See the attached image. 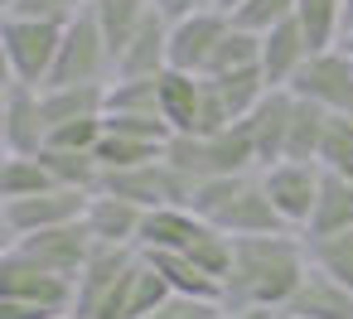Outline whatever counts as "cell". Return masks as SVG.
<instances>
[{
	"mask_svg": "<svg viewBox=\"0 0 353 319\" xmlns=\"http://www.w3.org/2000/svg\"><path fill=\"white\" fill-rule=\"evenodd\" d=\"M305 271H310V247L300 232L232 237V271L223 280V305L228 309H266L281 319V309L300 290Z\"/></svg>",
	"mask_w": 353,
	"mask_h": 319,
	"instance_id": "6da1fadb",
	"label": "cell"
},
{
	"mask_svg": "<svg viewBox=\"0 0 353 319\" xmlns=\"http://www.w3.org/2000/svg\"><path fill=\"white\" fill-rule=\"evenodd\" d=\"M199 218H208L213 227H223L228 237H271V232H290L281 223V213L271 208L266 189H261V169L252 174H223V179H203L194 189L189 203Z\"/></svg>",
	"mask_w": 353,
	"mask_h": 319,
	"instance_id": "7a4b0ae2",
	"label": "cell"
},
{
	"mask_svg": "<svg viewBox=\"0 0 353 319\" xmlns=\"http://www.w3.org/2000/svg\"><path fill=\"white\" fill-rule=\"evenodd\" d=\"M165 160L199 189L203 179H223V174H252L256 169V145H252V126L232 121L218 136H174L165 145Z\"/></svg>",
	"mask_w": 353,
	"mask_h": 319,
	"instance_id": "3957f363",
	"label": "cell"
},
{
	"mask_svg": "<svg viewBox=\"0 0 353 319\" xmlns=\"http://www.w3.org/2000/svg\"><path fill=\"white\" fill-rule=\"evenodd\" d=\"M59 44H63V25H44V20H15L6 15L0 25V54H6V68L15 83L30 88H49L54 63H59Z\"/></svg>",
	"mask_w": 353,
	"mask_h": 319,
	"instance_id": "277c9868",
	"label": "cell"
},
{
	"mask_svg": "<svg viewBox=\"0 0 353 319\" xmlns=\"http://www.w3.org/2000/svg\"><path fill=\"white\" fill-rule=\"evenodd\" d=\"M117 78V59L97 30V15L83 10L73 25H63V44H59V63L49 88H68V83H112Z\"/></svg>",
	"mask_w": 353,
	"mask_h": 319,
	"instance_id": "5b68a950",
	"label": "cell"
},
{
	"mask_svg": "<svg viewBox=\"0 0 353 319\" xmlns=\"http://www.w3.org/2000/svg\"><path fill=\"white\" fill-rule=\"evenodd\" d=\"M73 295H78V280H68V276L39 266V261L25 256L20 247H6V251H0V300H30V305L73 314Z\"/></svg>",
	"mask_w": 353,
	"mask_h": 319,
	"instance_id": "8992f818",
	"label": "cell"
},
{
	"mask_svg": "<svg viewBox=\"0 0 353 319\" xmlns=\"http://www.w3.org/2000/svg\"><path fill=\"white\" fill-rule=\"evenodd\" d=\"M261 189H266L271 208L281 213V223L305 237V227L314 218V203H319V189H324V169L305 165V160H281V165L261 169Z\"/></svg>",
	"mask_w": 353,
	"mask_h": 319,
	"instance_id": "52a82bcc",
	"label": "cell"
},
{
	"mask_svg": "<svg viewBox=\"0 0 353 319\" xmlns=\"http://www.w3.org/2000/svg\"><path fill=\"white\" fill-rule=\"evenodd\" d=\"M324 112H348L353 116V54L348 49H324L310 54V63L295 73V83L285 88Z\"/></svg>",
	"mask_w": 353,
	"mask_h": 319,
	"instance_id": "ba28073f",
	"label": "cell"
},
{
	"mask_svg": "<svg viewBox=\"0 0 353 319\" xmlns=\"http://www.w3.org/2000/svg\"><path fill=\"white\" fill-rule=\"evenodd\" d=\"M92 194H78V189H49V194H34V198H6L0 203V223H6L10 242L30 237V232H44V227H63V223H78L88 213Z\"/></svg>",
	"mask_w": 353,
	"mask_h": 319,
	"instance_id": "9c48e42d",
	"label": "cell"
},
{
	"mask_svg": "<svg viewBox=\"0 0 353 319\" xmlns=\"http://www.w3.org/2000/svg\"><path fill=\"white\" fill-rule=\"evenodd\" d=\"M228 30H232V15L218 10V6H208V10H199V15L170 25V68H179V73H199V78H203Z\"/></svg>",
	"mask_w": 353,
	"mask_h": 319,
	"instance_id": "30bf717a",
	"label": "cell"
},
{
	"mask_svg": "<svg viewBox=\"0 0 353 319\" xmlns=\"http://www.w3.org/2000/svg\"><path fill=\"white\" fill-rule=\"evenodd\" d=\"M6 247H20L25 256H34L39 266H49V271H59V276H68V280H78L83 266H88L92 251H97V242H92V232H88L83 218H78V223H63V227L30 232V237H20V242H6Z\"/></svg>",
	"mask_w": 353,
	"mask_h": 319,
	"instance_id": "8fae6325",
	"label": "cell"
},
{
	"mask_svg": "<svg viewBox=\"0 0 353 319\" xmlns=\"http://www.w3.org/2000/svg\"><path fill=\"white\" fill-rule=\"evenodd\" d=\"M0 141H6V155H39L49 141V121L39 107V88L30 83H6V97H0Z\"/></svg>",
	"mask_w": 353,
	"mask_h": 319,
	"instance_id": "7c38bea8",
	"label": "cell"
},
{
	"mask_svg": "<svg viewBox=\"0 0 353 319\" xmlns=\"http://www.w3.org/2000/svg\"><path fill=\"white\" fill-rule=\"evenodd\" d=\"M281 319H353V290L310 261V271H305L300 290L290 295V305L281 309Z\"/></svg>",
	"mask_w": 353,
	"mask_h": 319,
	"instance_id": "4fadbf2b",
	"label": "cell"
},
{
	"mask_svg": "<svg viewBox=\"0 0 353 319\" xmlns=\"http://www.w3.org/2000/svg\"><path fill=\"white\" fill-rule=\"evenodd\" d=\"M290 116H295V92H266V102L247 116L252 126V145H256V169H271L285 160L290 145Z\"/></svg>",
	"mask_w": 353,
	"mask_h": 319,
	"instance_id": "5bb4252c",
	"label": "cell"
},
{
	"mask_svg": "<svg viewBox=\"0 0 353 319\" xmlns=\"http://www.w3.org/2000/svg\"><path fill=\"white\" fill-rule=\"evenodd\" d=\"M83 223H88V232H92L97 247H136L141 242L145 208L131 203V198H117V194H92Z\"/></svg>",
	"mask_w": 353,
	"mask_h": 319,
	"instance_id": "9a60e30c",
	"label": "cell"
},
{
	"mask_svg": "<svg viewBox=\"0 0 353 319\" xmlns=\"http://www.w3.org/2000/svg\"><path fill=\"white\" fill-rule=\"evenodd\" d=\"M310 39H305V30L295 25V20H285V25H276L271 34H261V73H266V83H271V92H281V88H290L295 83V73L310 63Z\"/></svg>",
	"mask_w": 353,
	"mask_h": 319,
	"instance_id": "2e32d148",
	"label": "cell"
},
{
	"mask_svg": "<svg viewBox=\"0 0 353 319\" xmlns=\"http://www.w3.org/2000/svg\"><path fill=\"white\" fill-rule=\"evenodd\" d=\"M165 68H170V20L150 10V20L117 59V78H160Z\"/></svg>",
	"mask_w": 353,
	"mask_h": 319,
	"instance_id": "e0dca14e",
	"label": "cell"
},
{
	"mask_svg": "<svg viewBox=\"0 0 353 319\" xmlns=\"http://www.w3.org/2000/svg\"><path fill=\"white\" fill-rule=\"evenodd\" d=\"M199 102H203V78L199 73H179V68L160 73V116L170 121L174 136L199 131Z\"/></svg>",
	"mask_w": 353,
	"mask_h": 319,
	"instance_id": "ac0fdd59",
	"label": "cell"
},
{
	"mask_svg": "<svg viewBox=\"0 0 353 319\" xmlns=\"http://www.w3.org/2000/svg\"><path fill=\"white\" fill-rule=\"evenodd\" d=\"M44 121L49 131L63 121H83V116H107V83H68V88H44L39 92Z\"/></svg>",
	"mask_w": 353,
	"mask_h": 319,
	"instance_id": "d6986e66",
	"label": "cell"
},
{
	"mask_svg": "<svg viewBox=\"0 0 353 319\" xmlns=\"http://www.w3.org/2000/svg\"><path fill=\"white\" fill-rule=\"evenodd\" d=\"M199 227H203V218L194 213V208H150L145 213V223H141V251H184L194 237H199Z\"/></svg>",
	"mask_w": 353,
	"mask_h": 319,
	"instance_id": "ffe728a7",
	"label": "cell"
},
{
	"mask_svg": "<svg viewBox=\"0 0 353 319\" xmlns=\"http://www.w3.org/2000/svg\"><path fill=\"white\" fill-rule=\"evenodd\" d=\"M92 15H97V30H102V39H107V49H112V59H121V49L136 39V30L150 20V0H92L88 6Z\"/></svg>",
	"mask_w": 353,
	"mask_h": 319,
	"instance_id": "44dd1931",
	"label": "cell"
},
{
	"mask_svg": "<svg viewBox=\"0 0 353 319\" xmlns=\"http://www.w3.org/2000/svg\"><path fill=\"white\" fill-rule=\"evenodd\" d=\"M165 280L174 295H194V300H223V280H213L203 266H194L184 251H141Z\"/></svg>",
	"mask_w": 353,
	"mask_h": 319,
	"instance_id": "7402d4cb",
	"label": "cell"
},
{
	"mask_svg": "<svg viewBox=\"0 0 353 319\" xmlns=\"http://www.w3.org/2000/svg\"><path fill=\"white\" fill-rule=\"evenodd\" d=\"M334 232H353V179L343 174H324L314 218L305 227V237H334Z\"/></svg>",
	"mask_w": 353,
	"mask_h": 319,
	"instance_id": "603a6c76",
	"label": "cell"
},
{
	"mask_svg": "<svg viewBox=\"0 0 353 319\" xmlns=\"http://www.w3.org/2000/svg\"><path fill=\"white\" fill-rule=\"evenodd\" d=\"M39 160H44V169L54 174V184H59V189L97 194V189H102V179H107L102 160H97V155H88V150H54V145H44V150H39Z\"/></svg>",
	"mask_w": 353,
	"mask_h": 319,
	"instance_id": "cb8c5ba5",
	"label": "cell"
},
{
	"mask_svg": "<svg viewBox=\"0 0 353 319\" xmlns=\"http://www.w3.org/2000/svg\"><path fill=\"white\" fill-rule=\"evenodd\" d=\"M295 25L305 30L310 49H339L343 44V0H295Z\"/></svg>",
	"mask_w": 353,
	"mask_h": 319,
	"instance_id": "d4e9b609",
	"label": "cell"
},
{
	"mask_svg": "<svg viewBox=\"0 0 353 319\" xmlns=\"http://www.w3.org/2000/svg\"><path fill=\"white\" fill-rule=\"evenodd\" d=\"M59 189L54 174L44 169L39 155H6V165H0V203L6 198H34V194H49Z\"/></svg>",
	"mask_w": 353,
	"mask_h": 319,
	"instance_id": "484cf974",
	"label": "cell"
},
{
	"mask_svg": "<svg viewBox=\"0 0 353 319\" xmlns=\"http://www.w3.org/2000/svg\"><path fill=\"white\" fill-rule=\"evenodd\" d=\"M324 126H329V112L295 97V116H290V145H285V160H305V165H319V141H324Z\"/></svg>",
	"mask_w": 353,
	"mask_h": 319,
	"instance_id": "4316f807",
	"label": "cell"
},
{
	"mask_svg": "<svg viewBox=\"0 0 353 319\" xmlns=\"http://www.w3.org/2000/svg\"><path fill=\"white\" fill-rule=\"evenodd\" d=\"M213 88L223 92V102H228L232 121H247V116H252V112L266 102V92H271V83H266V73H261V68L223 73V78H213Z\"/></svg>",
	"mask_w": 353,
	"mask_h": 319,
	"instance_id": "83f0119b",
	"label": "cell"
},
{
	"mask_svg": "<svg viewBox=\"0 0 353 319\" xmlns=\"http://www.w3.org/2000/svg\"><path fill=\"white\" fill-rule=\"evenodd\" d=\"M242 68H261V34L232 25L223 34V44H218V54H213L203 78H223V73H242Z\"/></svg>",
	"mask_w": 353,
	"mask_h": 319,
	"instance_id": "f1b7e54d",
	"label": "cell"
},
{
	"mask_svg": "<svg viewBox=\"0 0 353 319\" xmlns=\"http://www.w3.org/2000/svg\"><path fill=\"white\" fill-rule=\"evenodd\" d=\"M319 169L353 179V116L348 112H329V126L319 141Z\"/></svg>",
	"mask_w": 353,
	"mask_h": 319,
	"instance_id": "f546056e",
	"label": "cell"
},
{
	"mask_svg": "<svg viewBox=\"0 0 353 319\" xmlns=\"http://www.w3.org/2000/svg\"><path fill=\"white\" fill-rule=\"evenodd\" d=\"M165 155V145H155V141H131V136H102V145H97V160H102V169L107 174H117V169H141V165H155Z\"/></svg>",
	"mask_w": 353,
	"mask_h": 319,
	"instance_id": "4dcf8cb0",
	"label": "cell"
},
{
	"mask_svg": "<svg viewBox=\"0 0 353 319\" xmlns=\"http://www.w3.org/2000/svg\"><path fill=\"white\" fill-rule=\"evenodd\" d=\"M305 247H310V261H314L324 276H334V280H343V285L353 290V232L305 237Z\"/></svg>",
	"mask_w": 353,
	"mask_h": 319,
	"instance_id": "1f68e13d",
	"label": "cell"
},
{
	"mask_svg": "<svg viewBox=\"0 0 353 319\" xmlns=\"http://www.w3.org/2000/svg\"><path fill=\"white\" fill-rule=\"evenodd\" d=\"M107 112H155L160 116V78H112Z\"/></svg>",
	"mask_w": 353,
	"mask_h": 319,
	"instance_id": "d6a6232c",
	"label": "cell"
},
{
	"mask_svg": "<svg viewBox=\"0 0 353 319\" xmlns=\"http://www.w3.org/2000/svg\"><path fill=\"white\" fill-rule=\"evenodd\" d=\"M228 15H232V25H242L252 34H271L276 25L295 20V0H242V6H232Z\"/></svg>",
	"mask_w": 353,
	"mask_h": 319,
	"instance_id": "836d02e7",
	"label": "cell"
},
{
	"mask_svg": "<svg viewBox=\"0 0 353 319\" xmlns=\"http://www.w3.org/2000/svg\"><path fill=\"white\" fill-rule=\"evenodd\" d=\"M107 131L112 136H131V141H155V145L174 141L170 121L155 116V112H107Z\"/></svg>",
	"mask_w": 353,
	"mask_h": 319,
	"instance_id": "e575fe53",
	"label": "cell"
},
{
	"mask_svg": "<svg viewBox=\"0 0 353 319\" xmlns=\"http://www.w3.org/2000/svg\"><path fill=\"white\" fill-rule=\"evenodd\" d=\"M102 136H107V116H83V121H63V126H54L44 145H54V150H88V155H97Z\"/></svg>",
	"mask_w": 353,
	"mask_h": 319,
	"instance_id": "d590c367",
	"label": "cell"
},
{
	"mask_svg": "<svg viewBox=\"0 0 353 319\" xmlns=\"http://www.w3.org/2000/svg\"><path fill=\"white\" fill-rule=\"evenodd\" d=\"M88 6L83 0H10L6 15L15 20H44V25H73Z\"/></svg>",
	"mask_w": 353,
	"mask_h": 319,
	"instance_id": "8d00e7d4",
	"label": "cell"
},
{
	"mask_svg": "<svg viewBox=\"0 0 353 319\" xmlns=\"http://www.w3.org/2000/svg\"><path fill=\"white\" fill-rule=\"evenodd\" d=\"M228 305L223 300H194V295H170L150 319H223Z\"/></svg>",
	"mask_w": 353,
	"mask_h": 319,
	"instance_id": "74e56055",
	"label": "cell"
},
{
	"mask_svg": "<svg viewBox=\"0 0 353 319\" xmlns=\"http://www.w3.org/2000/svg\"><path fill=\"white\" fill-rule=\"evenodd\" d=\"M150 6H155V15H165L170 25H179V20H189V15L218 6V0H150Z\"/></svg>",
	"mask_w": 353,
	"mask_h": 319,
	"instance_id": "f35d334b",
	"label": "cell"
},
{
	"mask_svg": "<svg viewBox=\"0 0 353 319\" xmlns=\"http://www.w3.org/2000/svg\"><path fill=\"white\" fill-rule=\"evenodd\" d=\"M0 319H59V309L30 305V300H0Z\"/></svg>",
	"mask_w": 353,
	"mask_h": 319,
	"instance_id": "ab89813d",
	"label": "cell"
},
{
	"mask_svg": "<svg viewBox=\"0 0 353 319\" xmlns=\"http://www.w3.org/2000/svg\"><path fill=\"white\" fill-rule=\"evenodd\" d=\"M343 34H353V0H343Z\"/></svg>",
	"mask_w": 353,
	"mask_h": 319,
	"instance_id": "60d3db41",
	"label": "cell"
},
{
	"mask_svg": "<svg viewBox=\"0 0 353 319\" xmlns=\"http://www.w3.org/2000/svg\"><path fill=\"white\" fill-rule=\"evenodd\" d=\"M232 6H242V0H218V10H232Z\"/></svg>",
	"mask_w": 353,
	"mask_h": 319,
	"instance_id": "b9f144b4",
	"label": "cell"
},
{
	"mask_svg": "<svg viewBox=\"0 0 353 319\" xmlns=\"http://www.w3.org/2000/svg\"><path fill=\"white\" fill-rule=\"evenodd\" d=\"M339 49H348V54H353V34H343V44H339Z\"/></svg>",
	"mask_w": 353,
	"mask_h": 319,
	"instance_id": "7bdbcfd3",
	"label": "cell"
},
{
	"mask_svg": "<svg viewBox=\"0 0 353 319\" xmlns=\"http://www.w3.org/2000/svg\"><path fill=\"white\" fill-rule=\"evenodd\" d=\"M59 319H73V314H59Z\"/></svg>",
	"mask_w": 353,
	"mask_h": 319,
	"instance_id": "ee69618b",
	"label": "cell"
},
{
	"mask_svg": "<svg viewBox=\"0 0 353 319\" xmlns=\"http://www.w3.org/2000/svg\"><path fill=\"white\" fill-rule=\"evenodd\" d=\"M83 6H92V0H83Z\"/></svg>",
	"mask_w": 353,
	"mask_h": 319,
	"instance_id": "f6af8a7d",
	"label": "cell"
}]
</instances>
